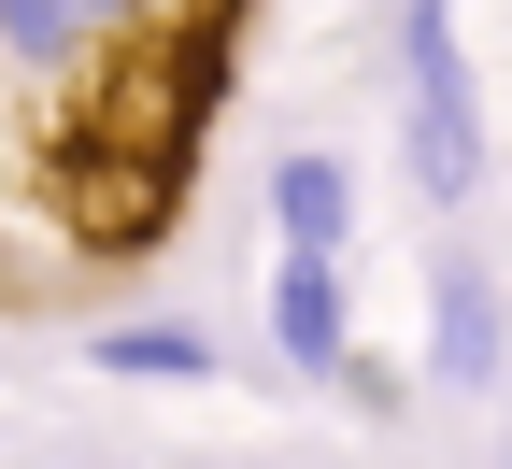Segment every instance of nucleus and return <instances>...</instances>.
Here are the masks:
<instances>
[{"mask_svg":"<svg viewBox=\"0 0 512 469\" xmlns=\"http://www.w3.org/2000/svg\"><path fill=\"white\" fill-rule=\"evenodd\" d=\"M271 228H285V256H342V242H356V171L299 143V157L271 171Z\"/></svg>","mask_w":512,"mask_h":469,"instance_id":"obj_5","label":"nucleus"},{"mask_svg":"<svg viewBox=\"0 0 512 469\" xmlns=\"http://www.w3.org/2000/svg\"><path fill=\"white\" fill-rule=\"evenodd\" d=\"M200 0H0V72L72 86V72H128L157 29H185Z\"/></svg>","mask_w":512,"mask_h":469,"instance_id":"obj_2","label":"nucleus"},{"mask_svg":"<svg viewBox=\"0 0 512 469\" xmlns=\"http://www.w3.org/2000/svg\"><path fill=\"white\" fill-rule=\"evenodd\" d=\"M271 342L299 370H342L356 356V313H342V256H285L271 271Z\"/></svg>","mask_w":512,"mask_h":469,"instance_id":"obj_4","label":"nucleus"},{"mask_svg":"<svg viewBox=\"0 0 512 469\" xmlns=\"http://www.w3.org/2000/svg\"><path fill=\"white\" fill-rule=\"evenodd\" d=\"M399 57H413V185L456 214V199H484V86L456 57V0H413Z\"/></svg>","mask_w":512,"mask_h":469,"instance_id":"obj_1","label":"nucleus"},{"mask_svg":"<svg viewBox=\"0 0 512 469\" xmlns=\"http://www.w3.org/2000/svg\"><path fill=\"white\" fill-rule=\"evenodd\" d=\"M100 370L114 384H200L214 342H200V327H100Z\"/></svg>","mask_w":512,"mask_h":469,"instance_id":"obj_6","label":"nucleus"},{"mask_svg":"<svg viewBox=\"0 0 512 469\" xmlns=\"http://www.w3.org/2000/svg\"><path fill=\"white\" fill-rule=\"evenodd\" d=\"M498 370H512V313H498V271L441 242V256H427V384L484 398Z\"/></svg>","mask_w":512,"mask_h":469,"instance_id":"obj_3","label":"nucleus"}]
</instances>
